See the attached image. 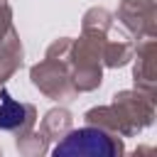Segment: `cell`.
Wrapping results in <instances>:
<instances>
[{
	"label": "cell",
	"mask_w": 157,
	"mask_h": 157,
	"mask_svg": "<svg viewBox=\"0 0 157 157\" xmlns=\"http://www.w3.org/2000/svg\"><path fill=\"white\" fill-rule=\"evenodd\" d=\"M54 155H86V157H110L115 155V145L103 130L96 128H81L66 135L64 142L54 147Z\"/></svg>",
	"instance_id": "obj_1"
},
{
	"label": "cell",
	"mask_w": 157,
	"mask_h": 157,
	"mask_svg": "<svg viewBox=\"0 0 157 157\" xmlns=\"http://www.w3.org/2000/svg\"><path fill=\"white\" fill-rule=\"evenodd\" d=\"M2 103H0V130H15L27 120V108L20 105L15 98H10L7 88L0 91Z\"/></svg>",
	"instance_id": "obj_2"
}]
</instances>
